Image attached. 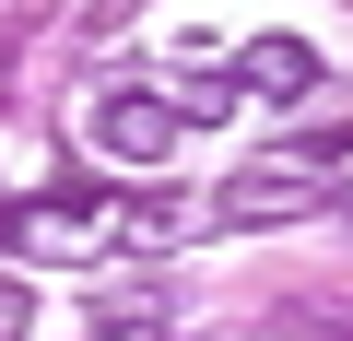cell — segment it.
<instances>
[{
    "label": "cell",
    "mask_w": 353,
    "mask_h": 341,
    "mask_svg": "<svg viewBox=\"0 0 353 341\" xmlns=\"http://www.w3.org/2000/svg\"><path fill=\"white\" fill-rule=\"evenodd\" d=\"M94 341H165V306H141V294L130 306H94Z\"/></svg>",
    "instance_id": "5b68a950"
},
{
    "label": "cell",
    "mask_w": 353,
    "mask_h": 341,
    "mask_svg": "<svg viewBox=\"0 0 353 341\" xmlns=\"http://www.w3.org/2000/svg\"><path fill=\"white\" fill-rule=\"evenodd\" d=\"M318 200H330V165L283 153V165H248V177L212 189V224H283V212H318Z\"/></svg>",
    "instance_id": "7a4b0ae2"
},
{
    "label": "cell",
    "mask_w": 353,
    "mask_h": 341,
    "mask_svg": "<svg viewBox=\"0 0 353 341\" xmlns=\"http://www.w3.org/2000/svg\"><path fill=\"white\" fill-rule=\"evenodd\" d=\"M224 106H236V83H224V71H201L189 94H176V118H224Z\"/></svg>",
    "instance_id": "8992f818"
},
{
    "label": "cell",
    "mask_w": 353,
    "mask_h": 341,
    "mask_svg": "<svg viewBox=\"0 0 353 341\" xmlns=\"http://www.w3.org/2000/svg\"><path fill=\"white\" fill-rule=\"evenodd\" d=\"M201 224V200H176V189H141V200H94V189H59V200H24V212H0V247H36V259H153Z\"/></svg>",
    "instance_id": "6da1fadb"
},
{
    "label": "cell",
    "mask_w": 353,
    "mask_h": 341,
    "mask_svg": "<svg viewBox=\"0 0 353 341\" xmlns=\"http://www.w3.org/2000/svg\"><path fill=\"white\" fill-rule=\"evenodd\" d=\"M318 71H330V59H318L306 36H248V59H236L224 83H236V94H271V106H294V94H318Z\"/></svg>",
    "instance_id": "277c9868"
},
{
    "label": "cell",
    "mask_w": 353,
    "mask_h": 341,
    "mask_svg": "<svg viewBox=\"0 0 353 341\" xmlns=\"http://www.w3.org/2000/svg\"><path fill=\"white\" fill-rule=\"evenodd\" d=\"M83 130H94V153H118V165H165V153H176V106H165V94H130V83H106V94L83 106Z\"/></svg>",
    "instance_id": "3957f363"
},
{
    "label": "cell",
    "mask_w": 353,
    "mask_h": 341,
    "mask_svg": "<svg viewBox=\"0 0 353 341\" xmlns=\"http://www.w3.org/2000/svg\"><path fill=\"white\" fill-rule=\"evenodd\" d=\"M24 329H36V294H24V282H0V341H24Z\"/></svg>",
    "instance_id": "52a82bcc"
}]
</instances>
